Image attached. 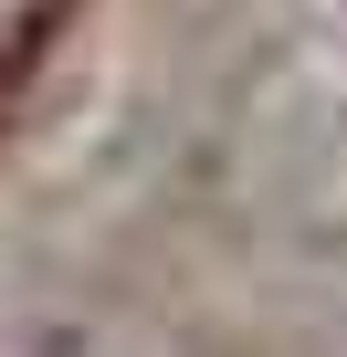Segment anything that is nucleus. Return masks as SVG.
Instances as JSON below:
<instances>
[{
    "label": "nucleus",
    "instance_id": "f257e3e1",
    "mask_svg": "<svg viewBox=\"0 0 347 357\" xmlns=\"http://www.w3.org/2000/svg\"><path fill=\"white\" fill-rule=\"evenodd\" d=\"M43 22H53V0H0V53H22Z\"/></svg>",
    "mask_w": 347,
    "mask_h": 357
}]
</instances>
